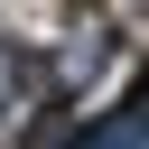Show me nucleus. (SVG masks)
I'll use <instances>...</instances> for the list:
<instances>
[{"label":"nucleus","mask_w":149,"mask_h":149,"mask_svg":"<svg viewBox=\"0 0 149 149\" xmlns=\"http://www.w3.org/2000/svg\"><path fill=\"white\" fill-rule=\"evenodd\" d=\"M130 19H149V0H130Z\"/></svg>","instance_id":"nucleus-3"},{"label":"nucleus","mask_w":149,"mask_h":149,"mask_svg":"<svg viewBox=\"0 0 149 149\" xmlns=\"http://www.w3.org/2000/svg\"><path fill=\"white\" fill-rule=\"evenodd\" d=\"M121 19H130V0H65L56 19H47V93H65V102H84L112 65H121Z\"/></svg>","instance_id":"nucleus-1"},{"label":"nucleus","mask_w":149,"mask_h":149,"mask_svg":"<svg viewBox=\"0 0 149 149\" xmlns=\"http://www.w3.org/2000/svg\"><path fill=\"white\" fill-rule=\"evenodd\" d=\"M56 74H47V56L28 47V37H0V112H19L28 93H47Z\"/></svg>","instance_id":"nucleus-2"}]
</instances>
